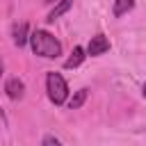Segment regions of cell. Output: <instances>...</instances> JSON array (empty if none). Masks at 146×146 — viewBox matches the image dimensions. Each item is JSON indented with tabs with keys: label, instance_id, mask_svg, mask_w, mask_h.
Segmentation results:
<instances>
[{
	"label": "cell",
	"instance_id": "8fae6325",
	"mask_svg": "<svg viewBox=\"0 0 146 146\" xmlns=\"http://www.w3.org/2000/svg\"><path fill=\"white\" fill-rule=\"evenodd\" d=\"M0 75H2V57H0Z\"/></svg>",
	"mask_w": 146,
	"mask_h": 146
},
{
	"label": "cell",
	"instance_id": "52a82bcc",
	"mask_svg": "<svg viewBox=\"0 0 146 146\" xmlns=\"http://www.w3.org/2000/svg\"><path fill=\"white\" fill-rule=\"evenodd\" d=\"M84 57H87V55H84V48H82V46H75L73 52H71V57L64 62V68H78V66L84 62Z\"/></svg>",
	"mask_w": 146,
	"mask_h": 146
},
{
	"label": "cell",
	"instance_id": "7c38bea8",
	"mask_svg": "<svg viewBox=\"0 0 146 146\" xmlns=\"http://www.w3.org/2000/svg\"><path fill=\"white\" fill-rule=\"evenodd\" d=\"M43 2H48V5H52V2H55V0H43Z\"/></svg>",
	"mask_w": 146,
	"mask_h": 146
},
{
	"label": "cell",
	"instance_id": "9c48e42d",
	"mask_svg": "<svg viewBox=\"0 0 146 146\" xmlns=\"http://www.w3.org/2000/svg\"><path fill=\"white\" fill-rule=\"evenodd\" d=\"M84 100H87V89H78V91L71 96L68 107H71V110H78V107H82V105H84Z\"/></svg>",
	"mask_w": 146,
	"mask_h": 146
},
{
	"label": "cell",
	"instance_id": "30bf717a",
	"mask_svg": "<svg viewBox=\"0 0 146 146\" xmlns=\"http://www.w3.org/2000/svg\"><path fill=\"white\" fill-rule=\"evenodd\" d=\"M41 146H62V141H59L55 135H46L43 141H41Z\"/></svg>",
	"mask_w": 146,
	"mask_h": 146
},
{
	"label": "cell",
	"instance_id": "ba28073f",
	"mask_svg": "<svg viewBox=\"0 0 146 146\" xmlns=\"http://www.w3.org/2000/svg\"><path fill=\"white\" fill-rule=\"evenodd\" d=\"M132 7H135V0H116L114 7H112V14H114V16H123V14L130 11Z\"/></svg>",
	"mask_w": 146,
	"mask_h": 146
},
{
	"label": "cell",
	"instance_id": "8992f818",
	"mask_svg": "<svg viewBox=\"0 0 146 146\" xmlns=\"http://www.w3.org/2000/svg\"><path fill=\"white\" fill-rule=\"evenodd\" d=\"M71 7H73V0H57V5L52 7V11L48 14V18H46V21H48V23H55V21H57L62 14H66Z\"/></svg>",
	"mask_w": 146,
	"mask_h": 146
},
{
	"label": "cell",
	"instance_id": "3957f363",
	"mask_svg": "<svg viewBox=\"0 0 146 146\" xmlns=\"http://www.w3.org/2000/svg\"><path fill=\"white\" fill-rule=\"evenodd\" d=\"M107 50H110V39H107L105 34L91 36V41H89V46H87V52H89L91 57H98V55H103V52H107Z\"/></svg>",
	"mask_w": 146,
	"mask_h": 146
},
{
	"label": "cell",
	"instance_id": "6da1fadb",
	"mask_svg": "<svg viewBox=\"0 0 146 146\" xmlns=\"http://www.w3.org/2000/svg\"><path fill=\"white\" fill-rule=\"evenodd\" d=\"M30 46H32V52L39 55V57H46V59H55L62 55V43L46 30H34L30 32L27 36Z\"/></svg>",
	"mask_w": 146,
	"mask_h": 146
},
{
	"label": "cell",
	"instance_id": "277c9868",
	"mask_svg": "<svg viewBox=\"0 0 146 146\" xmlns=\"http://www.w3.org/2000/svg\"><path fill=\"white\" fill-rule=\"evenodd\" d=\"M5 91H7V96H9L11 100H21L23 94H25V84H23V80H18V78H9L7 84H5Z\"/></svg>",
	"mask_w": 146,
	"mask_h": 146
},
{
	"label": "cell",
	"instance_id": "5b68a950",
	"mask_svg": "<svg viewBox=\"0 0 146 146\" xmlns=\"http://www.w3.org/2000/svg\"><path fill=\"white\" fill-rule=\"evenodd\" d=\"M11 36H14V43H16L18 48L25 46V43H27V36H30V32H27V23H16L14 30H11Z\"/></svg>",
	"mask_w": 146,
	"mask_h": 146
},
{
	"label": "cell",
	"instance_id": "7a4b0ae2",
	"mask_svg": "<svg viewBox=\"0 0 146 146\" xmlns=\"http://www.w3.org/2000/svg\"><path fill=\"white\" fill-rule=\"evenodd\" d=\"M46 91H48L50 103H55V105H64L66 98H68V84H66V80H64L59 73H55V71H50V73L46 75Z\"/></svg>",
	"mask_w": 146,
	"mask_h": 146
}]
</instances>
